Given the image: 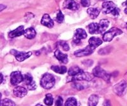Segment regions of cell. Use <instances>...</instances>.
<instances>
[{
    "mask_svg": "<svg viewBox=\"0 0 127 106\" xmlns=\"http://www.w3.org/2000/svg\"><path fill=\"white\" fill-rule=\"evenodd\" d=\"M102 12L104 14H112L114 16L120 15V10L113 1H105L102 4Z\"/></svg>",
    "mask_w": 127,
    "mask_h": 106,
    "instance_id": "cell-1",
    "label": "cell"
},
{
    "mask_svg": "<svg viewBox=\"0 0 127 106\" xmlns=\"http://www.w3.org/2000/svg\"><path fill=\"white\" fill-rule=\"evenodd\" d=\"M55 80L54 76L50 73H46L42 77L40 84L45 89H50L55 85Z\"/></svg>",
    "mask_w": 127,
    "mask_h": 106,
    "instance_id": "cell-2",
    "label": "cell"
},
{
    "mask_svg": "<svg viewBox=\"0 0 127 106\" xmlns=\"http://www.w3.org/2000/svg\"><path fill=\"white\" fill-rule=\"evenodd\" d=\"M122 33L123 32L121 29L117 27H112L104 34L103 40L105 42H109V41H111L114 37L118 35H121Z\"/></svg>",
    "mask_w": 127,
    "mask_h": 106,
    "instance_id": "cell-3",
    "label": "cell"
},
{
    "mask_svg": "<svg viewBox=\"0 0 127 106\" xmlns=\"http://www.w3.org/2000/svg\"><path fill=\"white\" fill-rule=\"evenodd\" d=\"M93 75L95 77L100 78L106 81H109V80H110L109 74H107L105 70L99 66H97L93 69Z\"/></svg>",
    "mask_w": 127,
    "mask_h": 106,
    "instance_id": "cell-4",
    "label": "cell"
},
{
    "mask_svg": "<svg viewBox=\"0 0 127 106\" xmlns=\"http://www.w3.org/2000/svg\"><path fill=\"white\" fill-rule=\"evenodd\" d=\"M94 75L89 73H86L83 71L79 73L77 75L74 76L71 79V81H90L94 78Z\"/></svg>",
    "mask_w": 127,
    "mask_h": 106,
    "instance_id": "cell-5",
    "label": "cell"
},
{
    "mask_svg": "<svg viewBox=\"0 0 127 106\" xmlns=\"http://www.w3.org/2000/svg\"><path fill=\"white\" fill-rule=\"evenodd\" d=\"M10 53L12 54L15 57L16 59L19 62H22L29 57H30L32 55L31 52H23L17 51L15 50H12L10 51Z\"/></svg>",
    "mask_w": 127,
    "mask_h": 106,
    "instance_id": "cell-6",
    "label": "cell"
},
{
    "mask_svg": "<svg viewBox=\"0 0 127 106\" xmlns=\"http://www.w3.org/2000/svg\"><path fill=\"white\" fill-rule=\"evenodd\" d=\"M87 37V34L84 29L79 28L77 29L74 32L73 36V41L76 44H78L80 43L81 39H85Z\"/></svg>",
    "mask_w": 127,
    "mask_h": 106,
    "instance_id": "cell-7",
    "label": "cell"
},
{
    "mask_svg": "<svg viewBox=\"0 0 127 106\" xmlns=\"http://www.w3.org/2000/svg\"><path fill=\"white\" fill-rule=\"evenodd\" d=\"M24 76L20 71H14L10 75V82L13 85L16 86L23 81Z\"/></svg>",
    "mask_w": 127,
    "mask_h": 106,
    "instance_id": "cell-8",
    "label": "cell"
},
{
    "mask_svg": "<svg viewBox=\"0 0 127 106\" xmlns=\"http://www.w3.org/2000/svg\"><path fill=\"white\" fill-rule=\"evenodd\" d=\"M95 48H93V47H90V45L87 46L85 48L82 50H77L74 52V55L75 56L78 57H85V56H88V55H91L92 53L94 52Z\"/></svg>",
    "mask_w": 127,
    "mask_h": 106,
    "instance_id": "cell-9",
    "label": "cell"
},
{
    "mask_svg": "<svg viewBox=\"0 0 127 106\" xmlns=\"http://www.w3.org/2000/svg\"><path fill=\"white\" fill-rule=\"evenodd\" d=\"M24 83L27 85L28 90H34L36 88V84L32 76L30 74H26L24 76Z\"/></svg>",
    "mask_w": 127,
    "mask_h": 106,
    "instance_id": "cell-10",
    "label": "cell"
},
{
    "mask_svg": "<svg viewBox=\"0 0 127 106\" xmlns=\"http://www.w3.org/2000/svg\"><path fill=\"white\" fill-rule=\"evenodd\" d=\"M63 8L72 11L78 10L79 8V4L74 0H65L63 3Z\"/></svg>",
    "mask_w": 127,
    "mask_h": 106,
    "instance_id": "cell-11",
    "label": "cell"
},
{
    "mask_svg": "<svg viewBox=\"0 0 127 106\" xmlns=\"http://www.w3.org/2000/svg\"><path fill=\"white\" fill-rule=\"evenodd\" d=\"M127 88V82L124 80H122L114 86V92L118 95L121 96L125 92Z\"/></svg>",
    "mask_w": 127,
    "mask_h": 106,
    "instance_id": "cell-12",
    "label": "cell"
},
{
    "mask_svg": "<svg viewBox=\"0 0 127 106\" xmlns=\"http://www.w3.org/2000/svg\"><path fill=\"white\" fill-rule=\"evenodd\" d=\"M41 23L42 25H43L48 28H52L54 26V21L51 19L49 15L46 14V13L43 15V16L42 17Z\"/></svg>",
    "mask_w": 127,
    "mask_h": 106,
    "instance_id": "cell-13",
    "label": "cell"
},
{
    "mask_svg": "<svg viewBox=\"0 0 127 106\" xmlns=\"http://www.w3.org/2000/svg\"><path fill=\"white\" fill-rule=\"evenodd\" d=\"M24 26H20L13 31H10L8 33V37L11 38H16L24 35Z\"/></svg>",
    "mask_w": 127,
    "mask_h": 106,
    "instance_id": "cell-14",
    "label": "cell"
},
{
    "mask_svg": "<svg viewBox=\"0 0 127 106\" xmlns=\"http://www.w3.org/2000/svg\"><path fill=\"white\" fill-rule=\"evenodd\" d=\"M55 57L59 60L61 62L63 63V64H67L69 61L68 59V56L67 54H64L62 52H61V50L59 49L56 50V51L54 53Z\"/></svg>",
    "mask_w": 127,
    "mask_h": 106,
    "instance_id": "cell-15",
    "label": "cell"
},
{
    "mask_svg": "<svg viewBox=\"0 0 127 106\" xmlns=\"http://www.w3.org/2000/svg\"><path fill=\"white\" fill-rule=\"evenodd\" d=\"M28 93V91L22 86H16L13 90V94L17 97L22 98L26 96Z\"/></svg>",
    "mask_w": 127,
    "mask_h": 106,
    "instance_id": "cell-16",
    "label": "cell"
},
{
    "mask_svg": "<svg viewBox=\"0 0 127 106\" xmlns=\"http://www.w3.org/2000/svg\"><path fill=\"white\" fill-rule=\"evenodd\" d=\"M109 25V21L107 19H102L98 23V34L105 32Z\"/></svg>",
    "mask_w": 127,
    "mask_h": 106,
    "instance_id": "cell-17",
    "label": "cell"
},
{
    "mask_svg": "<svg viewBox=\"0 0 127 106\" xmlns=\"http://www.w3.org/2000/svg\"><path fill=\"white\" fill-rule=\"evenodd\" d=\"M88 43H89V45L90 47L96 48L99 45H102V41L99 38H97V37H92L88 40Z\"/></svg>",
    "mask_w": 127,
    "mask_h": 106,
    "instance_id": "cell-18",
    "label": "cell"
},
{
    "mask_svg": "<svg viewBox=\"0 0 127 106\" xmlns=\"http://www.w3.org/2000/svg\"><path fill=\"white\" fill-rule=\"evenodd\" d=\"M100 10L97 8H89L87 9V13L92 19H95L98 16Z\"/></svg>",
    "mask_w": 127,
    "mask_h": 106,
    "instance_id": "cell-19",
    "label": "cell"
},
{
    "mask_svg": "<svg viewBox=\"0 0 127 106\" xmlns=\"http://www.w3.org/2000/svg\"><path fill=\"white\" fill-rule=\"evenodd\" d=\"M24 35L26 38L29 39H32L35 38L36 35V32L33 27H29L24 30Z\"/></svg>",
    "mask_w": 127,
    "mask_h": 106,
    "instance_id": "cell-20",
    "label": "cell"
},
{
    "mask_svg": "<svg viewBox=\"0 0 127 106\" xmlns=\"http://www.w3.org/2000/svg\"><path fill=\"white\" fill-rule=\"evenodd\" d=\"M88 32L90 34H98V23L92 22L88 26Z\"/></svg>",
    "mask_w": 127,
    "mask_h": 106,
    "instance_id": "cell-21",
    "label": "cell"
},
{
    "mask_svg": "<svg viewBox=\"0 0 127 106\" xmlns=\"http://www.w3.org/2000/svg\"><path fill=\"white\" fill-rule=\"evenodd\" d=\"M51 69L53 70L54 72L59 74H64L67 72V69L65 66H58V65H52Z\"/></svg>",
    "mask_w": 127,
    "mask_h": 106,
    "instance_id": "cell-22",
    "label": "cell"
},
{
    "mask_svg": "<svg viewBox=\"0 0 127 106\" xmlns=\"http://www.w3.org/2000/svg\"><path fill=\"white\" fill-rule=\"evenodd\" d=\"M83 70L81 69L78 66H72L71 68L69 69L68 71V74L69 76H71V77H73L74 76L77 75L78 74H79V73H81Z\"/></svg>",
    "mask_w": 127,
    "mask_h": 106,
    "instance_id": "cell-23",
    "label": "cell"
},
{
    "mask_svg": "<svg viewBox=\"0 0 127 106\" xmlns=\"http://www.w3.org/2000/svg\"><path fill=\"white\" fill-rule=\"evenodd\" d=\"M98 98L97 95H92L88 99V106H96L98 104Z\"/></svg>",
    "mask_w": 127,
    "mask_h": 106,
    "instance_id": "cell-24",
    "label": "cell"
},
{
    "mask_svg": "<svg viewBox=\"0 0 127 106\" xmlns=\"http://www.w3.org/2000/svg\"><path fill=\"white\" fill-rule=\"evenodd\" d=\"M44 103L46 106H51L53 105V103H54V98L52 97V94L48 93V94L46 95L45 99H44Z\"/></svg>",
    "mask_w": 127,
    "mask_h": 106,
    "instance_id": "cell-25",
    "label": "cell"
},
{
    "mask_svg": "<svg viewBox=\"0 0 127 106\" xmlns=\"http://www.w3.org/2000/svg\"><path fill=\"white\" fill-rule=\"evenodd\" d=\"M0 106H15V104L8 99H4L1 100Z\"/></svg>",
    "mask_w": 127,
    "mask_h": 106,
    "instance_id": "cell-26",
    "label": "cell"
},
{
    "mask_svg": "<svg viewBox=\"0 0 127 106\" xmlns=\"http://www.w3.org/2000/svg\"><path fill=\"white\" fill-rule=\"evenodd\" d=\"M65 106H77V100L75 98L70 97L66 100Z\"/></svg>",
    "mask_w": 127,
    "mask_h": 106,
    "instance_id": "cell-27",
    "label": "cell"
},
{
    "mask_svg": "<svg viewBox=\"0 0 127 106\" xmlns=\"http://www.w3.org/2000/svg\"><path fill=\"white\" fill-rule=\"evenodd\" d=\"M57 45H58L57 46H59V47H62V48L64 50V51H69L70 49L69 45L67 43V42H65V41H62V40H61V41H58V42L57 43Z\"/></svg>",
    "mask_w": 127,
    "mask_h": 106,
    "instance_id": "cell-28",
    "label": "cell"
},
{
    "mask_svg": "<svg viewBox=\"0 0 127 106\" xmlns=\"http://www.w3.org/2000/svg\"><path fill=\"white\" fill-rule=\"evenodd\" d=\"M56 21L59 23H62L64 21V15L63 13H62L61 10L59 11L57 15Z\"/></svg>",
    "mask_w": 127,
    "mask_h": 106,
    "instance_id": "cell-29",
    "label": "cell"
},
{
    "mask_svg": "<svg viewBox=\"0 0 127 106\" xmlns=\"http://www.w3.org/2000/svg\"><path fill=\"white\" fill-rule=\"evenodd\" d=\"M55 106H64L63 99L61 97H58L55 102Z\"/></svg>",
    "mask_w": 127,
    "mask_h": 106,
    "instance_id": "cell-30",
    "label": "cell"
},
{
    "mask_svg": "<svg viewBox=\"0 0 127 106\" xmlns=\"http://www.w3.org/2000/svg\"><path fill=\"white\" fill-rule=\"evenodd\" d=\"M80 3L84 7H88L90 5V0H81Z\"/></svg>",
    "mask_w": 127,
    "mask_h": 106,
    "instance_id": "cell-31",
    "label": "cell"
},
{
    "mask_svg": "<svg viewBox=\"0 0 127 106\" xmlns=\"http://www.w3.org/2000/svg\"><path fill=\"white\" fill-rule=\"evenodd\" d=\"M6 7H7V6H6V5H4V4H0V12L4 10V9L6 8Z\"/></svg>",
    "mask_w": 127,
    "mask_h": 106,
    "instance_id": "cell-32",
    "label": "cell"
},
{
    "mask_svg": "<svg viewBox=\"0 0 127 106\" xmlns=\"http://www.w3.org/2000/svg\"><path fill=\"white\" fill-rule=\"evenodd\" d=\"M3 81V76L1 73H0V84H1Z\"/></svg>",
    "mask_w": 127,
    "mask_h": 106,
    "instance_id": "cell-33",
    "label": "cell"
},
{
    "mask_svg": "<svg viewBox=\"0 0 127 106\" xmlns=\"http://www.w3.org/2000/svg\"><path fill=\"white\" fill-rule=\"evenodd\" d=\"M105 106H111L109 101L107 100V101H106V102H105Z\"/></svg>",
    "mask_w": 127,
    "mask_h": 106,
    "instance_id": "cell-34",
    "label": "cell"
},
{
    "mask_svg": "<svg viewBox=\"0 0 127 106\" xmlns=\"http://www.w3.org/2000/svg\"><path fill=\"white\" fill-rule=\"evenodd\" d=\"M123 6H127V0L125 2H124V3H123Z\"/></svg>",
    "mask_w": 127,
    "mask_h": 106,
    "instance_id": "cell-35",
    "label": "cell"
},
{
    "mask_svg": "<svg viewBox=\"0 0 127 106\" xmlns=\"http://www.w3.org/2000/svg\"><path fill=\"white\" fill-rule=\"evenodd\" d=\"M124 12H125V13H126V14H127V7H126V8H125V10H124Z\"/></svg>",
    "mask_w": 127,
    "mask_h": 106,
    "instance_id": "cell-36",
    "label": "cell"
},
{
    "mask_svg": "<svg viewBox=\"0 0 127 106\" xmlns=\"http://www.w3.org/2000/svg\"><path fill=\"white\" fill-rule=\"evenodd\" d=\"M1 93H0V102H1Z\"/></svg>",
    "mask_w": 127,
    "mask_h": 106,
    "instance_id": "cell-37",
    "label": "cell"
},
{
    "mask_svg": "<svg viewBox=\"0 0 127 106\" xmlns=\"http://www.w3.org/2000/svg\"><path fill=\"white\" fill-rule=\"evenodd\" d=\"M36 106H43V105H41V104H37V105H36Z\"/></svg>",
    "mask_w": 127,
    "mask_h": 106,
    "instance_id": "cell-38",
    "label": "cell"
},
{
    "mask_svg": "<svg viewBox=\"0 0 127 106\" xmlns=\"http://www.w3.org/2000/svg\"><path fill=\"white\" fill-rule=\"evenodd\" d=\"M126 29H127V24H126Z\"/></svg>",
    "mask_w": 127,
    "mask_h": 106,
    "instance_id": "cell-39",
    "label": "cell"
},
{
    "mask_svg": "<svg viewBox=\"0 0 127 106\" xmlns=\"http://www.w3.org/2000/svg\"><path fill=\"white\" fill-rule=\"evenodd\" d=\"M99 1H104V0H99Z\"/></svg>",
    "mask_w": 127,
    "mask_h": 106,
    "instance_id": "cell-40",
    "label": "cell"
}]
</instances>
